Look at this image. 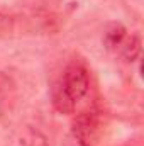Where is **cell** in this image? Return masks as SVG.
Here are the masks:
<instances>
[{"label":"cell","mask_w":144,"mask_h":146,"mask_svg":"<svg viewBox=\"0 0 144 146\" xmlns=\"http://www.w3.org/2000/svg\"><path fill=\"white\" fill-rule=\"evenodd\" d=\"M117 53L126 60V61H134L137 60L139 53H141V37L137 34H127L126 39L122 41L120 48L117 49Z\"/></svg>","instance_id":"cell-4"},{"label":"cell","mask_w":144,"mask_h":146,"mask_svg":"<svg viewBox=\"0 0 144 146\" xmlns=\"http://www.w3.org/2000/svg\"><path fill=\"white\" fill-rule=\"evenodd\" d=\"M90 90V75L87 66L73 60L59 75L53 87V106L59 114H73L76 106Z\"/></svg>","instance_id":"cell-1"},{"label":"cell","mask_w":144,"mask_h":146,"mask_svg":"<svg viewBox=\"0 0 144 146\" xmlns=\"http://www.w3.org/2000/svg\"><path fill=\"white\" fill-rule=\"evenodd\" d=\"M127 36V29L120 24V22H110L105 31H104V46L108 51L117 53V49L120 48L122 41Z\"/></svg>","instance_id":"cell-3"},{"label":"cell","mask_w":144,"mask_h":146,"mask_svg":"<svg viewBox=\"0 0 144 146\" xmlns=\"http://www.w3.org/2000/svg\"><path fill=\"white\" fill-rule=\"evenodd\" d=\"M20 146H46V139L39 134V133H29L26 136H22V139L19 141Z\"/></svg>","instance_id":"cell-5"},{"label":"cell","mask_w":144,"mask_h":146,"mask_svg":"<svg viewBox=\"0 0 144 146\" xmlns=\"http://www.w3.org/2000/svg\"><path fill=\"white\" fill-rule=\"evenodd\" d=\"M71 134L80 146H92L98 136V119L93 112L80 114L71 124Z\"/></svg>","instance_id":"cell-2"}]
</instances>
